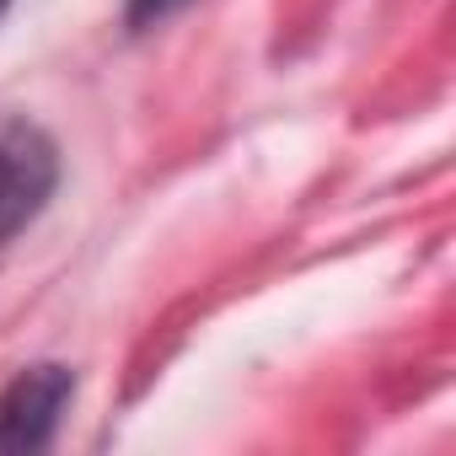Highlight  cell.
Instances as JSON below:
<instances>
[{
    "instance_id": "1",
    "label": "cell",
    "mask_w": 456,
    "mask_h": 456,
    "mask_svg": "<svg viewBox=\"0 0 456 456\" xmlns=\"http://www.w3.org/2000/svg\"><path fill=\"white\" fill-rule=\"evenodd\" d=\"M76 381L65 365H33L0 392V451H44L60 429Z\"/></svg>"
},
{
    "instance_id": "2",
    "label": "cell",
    "mask_w": 456,
    "mask_h": 456,
    "mask_svg": "<svg viewBox=\"0 0 456 456\" xmlns=\"http://www.w3.org/2000/svg\"><path fill=\"white\" fill-rule=\"evenodd\" d=\"M54 193V151L33 129H0V242L17 237Z\"/></svg>"
},
{
    "instance_id": "3",
    "label": "cell",
    "mask_w": 456,
    "mask_h": 456,
    "mask_svg": "<svg viewBox=\"0 0 456 456\" xmlns=\"http://www.w3.org/2000/svg\"><path fill=\"white\" fill-rule=\"evenodd\" d=\"M188 0H129V28H156L172 12H183Z\"/></svg>"
},
{
    "instance_id": "4",
    "label": "cell",
    "mask_w": 456,
    "mask_h": 456,
    "mask_svg": "<svg viewBox=\"0 0 456 456\" xmlns=\"http://www.w3.org/2000/svg\"><path fill=\"white\" fill-rule=\"evenodd\" d=\"M6 6H12V0H0V17H6Z\"/></svg>"
}]
</instances>
